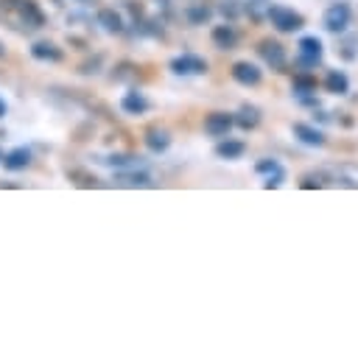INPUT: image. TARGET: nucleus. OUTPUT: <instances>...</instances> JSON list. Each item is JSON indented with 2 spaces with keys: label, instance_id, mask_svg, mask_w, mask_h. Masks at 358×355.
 I'll use <instances>...</instances> for the list:
<instances>
[{
  "label": "nucleus",
  "instance_id": "18",
  "mask_svg": "<svg viewBox=\"0 0 358 355\" xmlns=\"http://www.w3.org/2000/svg\"><path fill=\"white\" fill-rule=\"evenodd\" d=\"M268 8H271V0H246V3H243V11H246V17H249V20H255V22L266 20Z\"/></svg>",
  "mask_w": 358,
  "mask_h": 355
},
{
  "label": "nucleus",
  "instance_id": "15",
  "mask_svg": "<svg viewBox=\"0 0 358 355\" xmlns=\"http://www.w3.org/2000/svg\"><path fill=\"white\" fill-rule=\"evenodd\" d=\"M3 165H6L8 171H22V168L31 165V151H28V148H14L11 154L3 157Z\"/></svg>",
  "mask_w": 358,
  "mask_h": 355
},
{
  "label": "nucleus",
  "instance_id": "2",
  "mask_svg": "<svg viewBox=\"0 0 358 355\" xmlns=\"http://www.w3.org/2000/svg\"><path fill=\"white\" fill-rule=\"evenodd\" d=\"M350 20H352V8H350L347 3H333V6H327L324 14H322V25H324L330 34L347 31Z\"/></svg>",
  "mask_w": 358,
  "mask_h": 355
},
{
  "label": "nucleus",
  "instance_id": "20",
  "mask_svg": "<svg viewBox=\"0 0 358 355\" xmlns=\"http://www.w3.org/2000/svg\"><path fill=\"white\" fill-rule=\"evenodd\" d=\"M117 179H120V184H129V187H151V176L148 173H123Z\"/></svg>",
  "mask_w": 358,
  "mask_h": 355
},
{
  "label": "nucleus",
  "instance_id": "10",
  "mask_svg": "<svg viewBox=\"0 0 358 355\" xmlns=\"http://www.w3.org/2000/svg\"><path fill=\"white\" fill-rule=\"evenodd\" d=\"M213 42H215V48H221V50H232V48L238 45V31H235L232 25H215V28H213Z\"/></svg>",
  "mask_w": 358,
  "mask_h": 355
},
{
  "label": "nucleus",
  "instance_id": "13",
  "mask_svg": "<svg viewBox=\"0 0 358 355\" xmlns=\"http://www.w3.org/2000/svg\"><path fill=\"white\" fill-rule=\"evenodd\" d=\"M98 25L106 31V34H120L123 31V20L115 8H101L98 11Z\"/></svg>",
  "mask_w": 358,
  "mask_h": 355
},
{
  "label": "nucleus",
  "instance_id": "12",
  "mask_svg": "<svg viewBox=\"0 0 358 355\" xmlns=\"http://www.w3.org/2000/svg\"><path fill=\"white\" fill-rule=\"evenodd\" d=\"M246 154V145L241 140H221L215 145V157L218 159H241Z\"/></svg>",
  "mask_w": 358,
  "mask_h": 355
},
{
  "label": "nucleus",
  "instance_id": "4",
  "mask_svg": "<svg viewBox=\"0 0 358 355\" xmlns=\"http://www.w3.org/2000/svg\"><path fill=\"white\" fill-rule=\"evenodd\" d=\"M171 70L176 75H201L207 73V61L201 56H193V53H182L176 59H171Z\"/></svg>",
  "mask_w": 358,
  "mask_h": 355
},
{
  "label": "nucleus",
  "instance_id": "3",
  "mask_svg": "<svg viewBox=\"0 0 358 355\" xmlns=\"http://www.w3.org/2000/svg\"><path fill=\"white\" fill-rule=\"evenodd\" d=\"M257 53H260V59L271 67V70H282L285 67V48L277 42V39H263L260 45H257Z\"/></svg>",
  "mask_w": 358,
  "mask_h": 355
},
{
  "label": "nucleus",
  "instance_id": "22",
  "mask_svg": "<svg viewBox=\"0 0 358 355\" xmlns=\"http://www.w3.org/2000/svg\"><path fill=\"white\" fill-rule=\"evenodd\" d=\"M282 182H285V171H282V168H277V171L266 173V179H263V187H266V190H271V187H280Z\"/></svg>",
  "mask_w": 358,
  "mask_h": 355
},
{
  "label": "nucleus",
  "instance_id": "23",
  "mask_svg": "<svg viewBox=\"0 0 358 355\" xmlns=\"http://www.w3.org/2000/svg\"><path fill=\"white\" fill-rule=\"evenodd\" d=\"M280 168V162L277 159H260L257 165H255V171L257 173H271V171H277Z\"/></svg>",
  "mask_w": 358,
  "mask_h": 355
},
{
  "label": "nucleus",
  "instance_id": "25",
  "mask_svg": "<svg viewBox=\"0 0 358 355\" xmlns=\"http://www.w3.org/2000/svg\"><path fill=\"white\" fill-rule=\"evenodd\" d=\"M0 159H3V154H0Z\"/></svg>",
  "mask_w": 358,
  "mask_h": 355
},
{
  "label": "nucleus",
  "instance_id": "6",
  "mask_svg": "<svg viewBox=\"0 0 358 355\" xmlns=\"http://www.w3.org/2000/svg\"><path fill=\"white\" fill-rule=\"evenodd\" d=\"M232 78H235L241 87H257L260 78H263V73H260V67L252 64V61H235V64H232Z\"/></svg>",
  "mask_w": 358,
  "mask_h": 355
},
{
  "label": "nucleus",
  "instance_id": "14",
  "mask_svg": "<svg viewBox=\"0 0 358 355\" xmlns=\"http://www.w3.org/2000/svg\"><path fill=\"white\" fill-rule=\"evenodd\" d=\"M324 89L333 92V95H344L350 89V78L341 73V70H330L327 78H324Z\"/></svg>",
  "mask_w": 358,
  "mask_h": 355
},
{
  "label": "nucleus",
  "instance_id": "11",
  "mask_svg": "<svg viewBox=\"0 0 358 355\" xmlns=\"http://www.w3.org/2000/svg\"><path fill=\"white\" fill-rule=\"evenodd\" d=\"M145 145L154 151V154H162V151H168V145H171V134L165 131V129H148L145 131Z\"/></svg>",
  "mask_w": 358,
  "mask_h": 355
},
{
  "label": "nucleus",
  "instance_id": "7",
  "mask_svg": "<svg viewBox=\"0 0 358 355\" xmlns=\"http://www.w3.org/2000/svg\"><path fill=\"white\" fill-rule=\"evenodd\" d=\"M232 126H235V123H232V115H229V112H210V115L204 117V131H207L210 137H227Z\"/></svg>",
  "mask_w": 358,
  "mask_h": 355
},
{
  "label": "nucleus",
  "instance_id": "9",
  "mask_svg": "<svg viewBox=\"0 0 358 355\" xmlns=\"http://www.w3.org/2000/svg\"><path fill=\"white\" fill-rule=\"evenodd\" d=\"M232 123L249 131V129H255V126L260 123V109H257L255 103H243V106H241V109L232 115Z\"/></svg>",
  "mask_w": 358,
  "mask_h": 355
},
{
  "label": "nucleus",
  "instance_id": "5",
  "mask_svg": "<svg viewBox=\"0 0 358 355\" xmlns=\"http://www.w3.org/2000/svg\"><path fill=\"white\" fill-rule=\"evenodd\" d=\"M296 48H299V64L313 67L322 61V39L319 36H302L296 42Z\"/></svg>",
  "mask_w": 358,
  "mask_h": 355
},
{
  "label": "nucleus",
  "instance_id": "17",
  "mask_svg": "<svg viewBox=\"0 0 358 355\" xmlns=\"http://www.w3.org/2000/svg\"><path fill=\"white\" fill-rule=\"evenodd\" d=\"M120 106H123V112H129V115H143V112L148 109V101H145L140 92H129V95H123Z\"/></svg>",
  "mask_w": 358,
  "mask_h": 355
},
{
  "label": "nucleus",
  "instance_id": "8",
  "mask_svg": "<svg viewBox=\"0 0 358 355\" xmlns=\"http://www.w3.org/2000/svg\"><path fill=\"white\" fill-rule=\"evenodd\" d=\"M291 131H294V137H296L299 143H305V145H313V148L324 145V134H322L316 126H310V123H294Z\"/></svg>",
  "mask_w": 358,
  "mask_h": 355
},
{
  "label": "nucleus",
  "instance_id": "19",
  "mask_svg": "<svg viewBox=\"0 0 358 355\" xmlns=\"http://www.w3.org/2000/svg\"><path fill=\"white\" fill-rule=\"evenodd\" d=\"M291 87H294L296 95H305V98H308V95L316 92V78L308 75V73H302V75H294V84H291Z\"/></svg>",
  "mask_w": 358,
  "mask_h": 355
},
{
  "label": "nucleus",
  "instance_id": "21",
  "mask_svg": "<svg viewBox=\"0 0 358 355\" xmlns=\"http://www.w3.org/2000/svg\"><path fill=\"white\" fill-rule=\"evenodd\" d=\"M210 6H204V3H196L193 8H187V20L190 22H196V25H201V22H207L210 20Z\"/></svg>",
  "mask_w": 358,
  "mask_h": 355
},
{
  "label": "nucleus",
  "instance_id": "16",
  "mask_svg": "<svg viewBox=\"0 0 358 355\" xmlns=\"http://www.w3.org/2000/svg\"><path fill=\"white\" fill-rule=\"evenodd\" d=\"M31 53H34V59H42V61H59L62 59V50L53 42H34Z\"/></svg>",
  "mask_w": 358,
  "mask_h": 355
},
{
  "label": "nucleus",
  "instance_id": "24",
  "mask_svg": "<svg viewBox=\"0 0 358 355\" xmlns=\"http://www.w3.org/2000/svg\"><path fill=\"white\" fill-rule=\"evenodd\" d=\"M6 115V103H3V98H0V117Z\"/></svg>",
  "mask_w": 358,
  "mask_h": 355
},
{
  "label": "nucleus",
  "instance_id": "1",
  "mask_svg": "<svg viewBox=\"0 0 358 355\" xmlns=\"http://www.w3.org/2000/svg\"><path fill=\"white\" fill-rule=\"evenodd\" d=\"M266 20H271V25H274L277 31H282V34H294V31H299V28L305 25V17H302L299 11H294V8H288V6H280V3H271Z\"/></svg>",
  "mask_w": 358,
  "mask_h": 355
}]
</instances>
